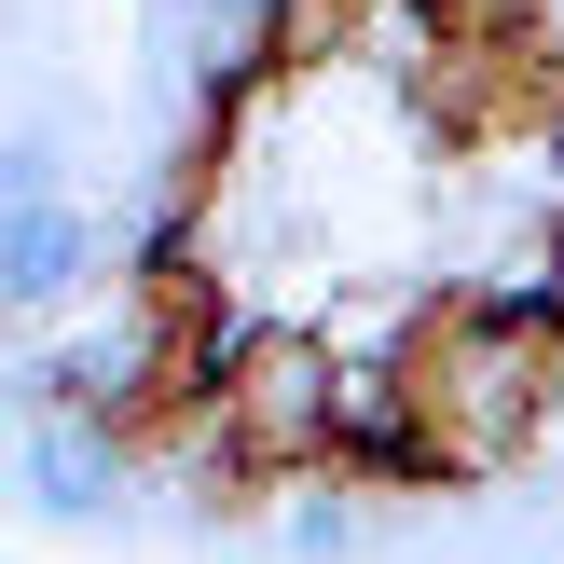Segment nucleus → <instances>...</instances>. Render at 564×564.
Wrapping results in <instances>:
<instances>
[{
  "mask_svg": "<svg viewBox=\"0 0 564 564\" xmlns=\"http://www.w3.org/2000/svg\"><path fill=\"white\" fill-rule=\"evenodd\" d=\"M551 441H564V413H551Z\"/></svg>",
  "mask_w": 564,
  "mask_h": 564,
  "instance_id": "6",
  "label": "nucleus"
},
{
  "mask_svg": "<svg viewBox=\"0 0 564 564\" xmlns=\"http://www.w3.org/2000/svg\"><path fill=\"white\" fill-rule=\"evenodd\" d=\"M138 496V441L110 413H28V510L42 523H110Z\"/></svg>",
  "mask_w": 564,
  "mask_h": 564,
  "instance_id": "3",
  "label": "nucleus"
},
{
  "mask_svg": "<svg viewBox=\"0 0 564 564\" xmlns=\"http://www.w3.org/2000/svg\"><path fill=\"white\" fill-rule=\"evenodd\" d=\"M290 510H275V551L290 564H345V551H372V510L345 496V468H303V482H275Z\"/></svg>",
  "mask_w": 564,
  "mask_h": 564,
  "instance_id": "5",
  "label": "nucleus"
},
{
  "mask_svg": "<svg viewBox=\"0 0 564 564\" xmlns=\"http://www.w3.org/2000/svg\"><path fill=\"white\" fill-rule=\"evenodd\" d=\"M386 345H400V372H413V413H427L441 496L510 482V468L551 441V413H564V358H551L523 317H496L468 275H455V290H413Z\"/></svg>",
  "mask_w": 564,
  "mask_h": 564,
  "instance_id": "1",
  "label": "nucleus"
},
{
  "mask_svg": "<svg viewBox=\"0 0 564 564\" xmlns=\"http://www.w3.org/2000/svg\"><path fill=\"white\" fill-rule=\"evenodd\" d=\"M83 275H97V220H83L69 193H14V207H0V303H14V317H69Z\"/></svg>",
  "mask_w": 564,
  "mask_h": 564,
  "instance_id": "4",
  "label": "nucleus"
},
{
  "mask_svg": "<svg viewBox=\"0 0 564 564\" xmlns=\"http://www.w3.org/2000/svg\"><path fill=\"white\" fill-rule=\"evenodd\" d=\"M330 400H345V345L303 330V317H262V330H248V358L220 372V413H235V441H248L262 482L330 468Z\"/></svg>",
  "mask_w": 564,
  "mask_h": 564,
  "instance_id": "2",
  "label": "nucleus"
}]
</instances>
